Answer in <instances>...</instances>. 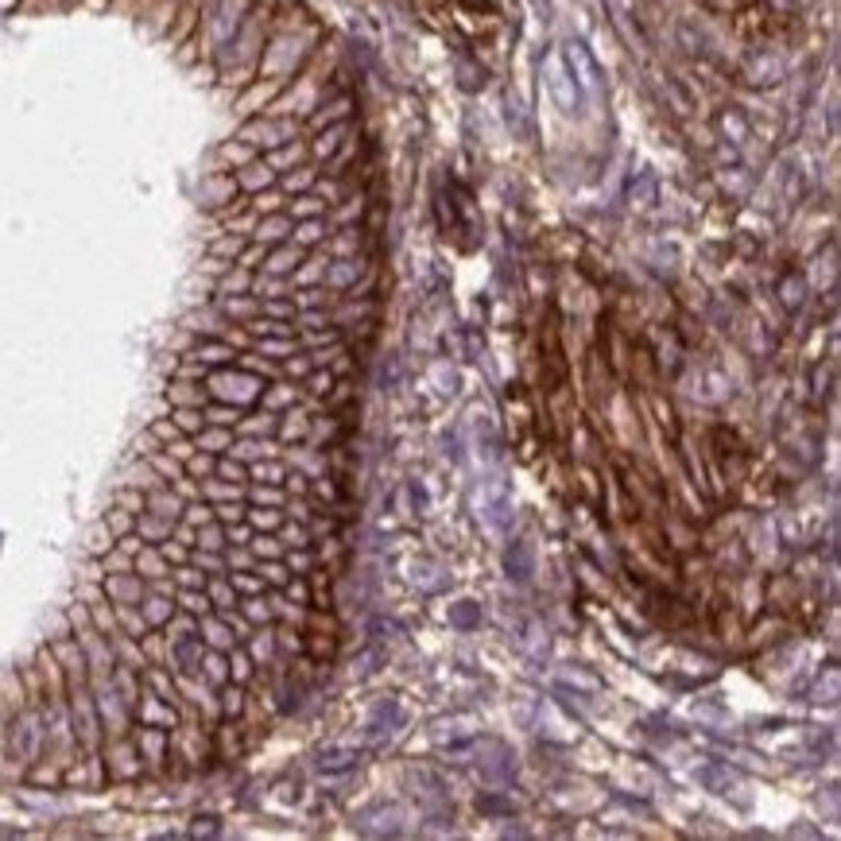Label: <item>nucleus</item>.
<instances>
[{"label":"nucleus","mask_w":841,"mask_h":841,"mask_svg":"<svg viewBox=\"0 0 841 841\" xmlns=\"http://www.w3.org/2000/svg\"><path fill=\"white\" fill-rule=\"evenodd\" d=\"M248 0H206L202 4V27H198V43L202 55H218L225 43L237 35L241 20H245Z\"/></svg>","instance_id":"1"},{"label":"nucleus","mask_w":841,"mask_h":841,"mask_svg":"<svg viewBox=\"0 0 841 841\" xmlns=\"http://www.w3.org/2000/svg\"><path fill=\"white\" fill-rule=\"evenodd\" d=\"M233 190H237V179H230V175H221V179H210V183H206V206L230 202Z\"/></svg>","instance_id":"6"},{"label":"nucleus","mask_w":841,"mask_h":841,"mask_svg":"<svg viewBox=\"0 0 841 841\" xmlns=\"http://www.w3.org/2000/svg\"><path fill=\"white\" fill-rule=\"evenodd\" d=\"M218 477H230V481H241L245 477V466H237V462H218V469H213Z\"/></svg>","instance_id":"16"},{"label":"nucleus","mask_w":841,"mask_h":841,"mask_svg":"<svg viewBox=\"0 0 841 841\" xmlns=\"http://www.w3.org/2000/svg\"><path fill=\"white\" fill-rule=\"evenodd\" d=\"M291 132L295 128L288 125V120H253V125H245L241 128V137L237 140H245L248 148H280L283 140H291Z\"/></svg>","instance_id":"3"},{"label":"nucleus","mask_w":841,"mask_h":841,"mask_svg":"<svg viewBox=\"0 0 841 841\" xmlns=\"http://www.w3.org/2000/svg\"><path fill=\"white\" fill-rule=\"evenodd\" d=\"M225 675H230V671H225V659H221V655L213 652L210 659H206V679H210L213 687H218V682H225Z\"/></svg>","instance_id":"12"},{"label":"nucleus","mask_w":841,"mask_h":841,"mask_svg":"<svg viewBox=\"0 0 841 841\" xmlns=\"http://www.w3.org/2000/svg\"><path fill=\"white\" fill-rule=\"evenodd\" d=\"M140 609H144V621L148 624H167L171 612H175V609H171V601H163V597H148Z\"/></svg>","instance_id":"9"},{"label":"nucleus","mask_w":841,"mask_h":841,"mask_svg":"<svg viewBox=\"0 0 841 841\" xmlns=\"http://www.w3.org/2000/svg\"><path fill=\"white\" fill-rule=\"evenodd\" d=\"M9 745L12 752H16V760H24V764L39 760L43 745H47V722H43L39 705H35V710H20L16 722H12Z\"/></svg>","instance_id":"2"},{"label":"nucleus","mask_w":841,"mask_h":841,"mask_svg":"<svg viewBox=\"0 0 841 841\" xmlns=\"http://www.w3.org/2000/svg\"><path fill=\"white\" fill-rule=\"evenodd\" d=\"M206 640H210L213 647H221V644H230V632L221 629L218 621H206Z\"/></svg>","instance_id":"15"},{"label":"nucleus","mask_w":841,"mask_h":841,"mask_svg":"<svg viewBox=\"0 0 841 841\" xmlns=\"http://www.w3.org/2000/svg\"><path fill=\"white\" fill-rule=\"evenodd\" d=\"M179 601H183V609H190V612H206V609H210V601H206L202 594H190V589H183Z\"/></svg>","instance_id":"14"},{"label":"nucleus","mask_w":841,"mask_h":841,"mask_svg":"<svg viewBox=\"0 0 841 841\" xmlns=\"http://www.w3.org/2000/svg\"><path fill=\"white\" fill-rule=\"evenodd\" d=\"M237 710H241V690L230 687L225 690V714H237Z\"/></svg>","instance_id":"17"},{"label":"nucleus","mask_w":841,"mask_h":841,"mask_svg":"<svg viewBox=\"0 0 841 841\" xmlns=\"http://www.w3.org/2000/svg\"><path fill=\"white\" fill-rule=\"evenodd\" d=\"M295 264H299V248H280L276 256H268L264 268H268L272 276H280V272H288V268H295Z\"/></svg>","instance_id":"10"},{"label":"nucleus","mask_w":841,"mask_h":841,"mask_svg":"<svg viewBox=\"0 0 841 841\" xmlns=\"http://www.w3.org/2000/svg\"><path fill=\"white\" fill-rule=\"evenodd\" d=\"M268 183H272V167H268V163H245V167H237V187L241 190H253V195H256V190H264V187H268Z\"/></svg>","instance_id":"5"},{"label":"nucleus","mask_w":841,"mask_h":841,"mask_svg":"<svg viewBox=\"0 0 841 841\" xmlns=\"http://www.w3.org/2000/svg\"><path fill=\"white\" fill-rule=\"evenodd\" d=\"M291 233V221L288 218H268L256 225V241H280Z\"/></svg>","instance_id":"8"},{"label":"nucleus","mask_w":841,"mask_h":841,"mask_svg":"<svg viewBox=\"0 0 841 841\" xmlns=\"http://www.w3.org/2000/svg\"><path fill=\"white\" fill-rule=\"evenodd\" d=\"M198 361H230L233 358V349L230 346H218V341H210V346H202L195 353Z\"/></svg>","instance_id":"11"},{"label":"nucleus","mask_w":841,"mask_h":841,"mask_svg":"<svg viewBox=\"0 0 841 841\" xmlns=\"http://www.w3.org/2000/svg\"><path fill=\"white\" fill-rule=\"evenodd\" d=\"M0 9H12V0H0Z\"/></svg>","instance_id":"19"},{"label":"nucleus","mask_w":841,"mask_h":841,"mask_svg":"<svg viewBox=\"0 0 841 841\" xmlns=\"http://www.w3.org/2000/svg\"><path fill=\"white\" fill-rule=\"evenodd\" d=\"M171 400L179 404V408H202L206 396L198 384H175V388H171Z\"/></svg>","instance_id":"7"},{"label":"nucleus","mask_w":841,"mask_h":841,"mask_svg":"<svg viewBox=\"0 0 841 841\" xmlns=\"http://www.w3.org/2000/svg\"><path fill=\"white\" fill-rule=\"evenodd\" d=\"M105 597H109V605H140L144 601V586H140L137 574L120 570V574L105 579Z\"/></svg>","instance_id":"4"},{"label":"nucleus","mask_w":841,"mask_h":841,"mask_svg":"<svg viewBox=\"0 0 841 841\" xmlns=\"http://www.w3.org/2000/svg\"><path fill=\"white\" fill-rule=\"evenodd\" d=\"M183 519H187L190 527H202V524H210L213 519V512L202 509V504H195V509H183Z\"/></svg>","instance_id":"13"},{"label":"nucleus","mask_w":841,"mask_h":841,"mask_svg":"<svg viewBox=\"0 0 841 841\" xmlns=\"http://www.w3.org/2000/svg\"><path fill=\"white\" fill-rule=\"evenodd\" d=\"M237 248H241V241H218V245H213V253H218V256H233Z\"/></svg>","instance_id":"18"}]
</instances>
